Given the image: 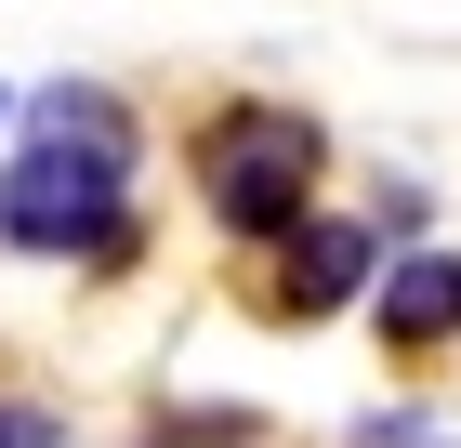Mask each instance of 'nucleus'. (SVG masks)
<instances>
[{
	"mask_svg": "<svg viewBox=\"0 0 461 448\" xmlns=\"http://www.w3.org/2000/svg\"><path fill=\"white\" fill-rule=\"evenodd\" d=\"M119 185H132V133H119L106 93H40V133L27 159H14V185H0V238L14 251H93V264H119L132 251V224H119Z\"/></svg>",
	"mask_w": 461,
	"mask_h": 448,
	"instance_id": "nucleus-1",
	"label": "nucleus"
},
{
	"mask_svg": "<svg viewBox=\"0 0 461 448\" xmlns=\"http://www.w3.org/2000/svg\"><path fill=\"white\" fill-rule=\"evenodd\" d=\"M356 290H369V224H343V211H290V224H277V316L303 330V316H343Z\"/></svg>",
	"mask_w": 461,
	"mask_h": 448,
	"instance_id": "nucleus-3",
	"label": "nucleus"
},
{
	"mask_svg": "<svg viewBox=\"0 0 461 448\" xmlns=\"http://www.w3.org/2000/svg\"><path fill=\"white\" fill-rule=\"evenodd\" d=\"M0 448H53V422H27V409H0Z\"/></svg>",
	"mask_w": 461,
	"mask_h": 448,
	"instance_id": "nucleus-5",
	"label": "nucleus"
},
{
	"mask_svg": "<svg viewBox=\"0 0 461 448\" xmlns=\"http://www.w3.org/2000/svg\"><path fill=\"white\" fill-rule=\"evenodd\" d=\"M0 119H14V93H0Z\"/></svg>",
	"mask_w": 461,
	"mask_h": 448,
	"instance_id": "nucleus-7",
	"label": "nucleus"
},
{
	"mask_svg": "<svg viewBox=\"0 0 461 448\" xmlns=\"http://www.w3.org/2000/svg\"><path fill=\"white\" fill-rule=\"evenodd\" d=\"M198 198L224 238H277L290 211H317V119L303 105H212L198 119Z\"/></svg>",
	"mask_w": 461,
	"mask_h": 448,
	"instance_id": "nucleus-2",
	"label": "nucleus"
},
{
	"mask_svg": "<svg viewBox=\"0 0 461 448\" xmlns=\"http://www.w3.org/2000/svg\"><path fill=\"white\" fill-rule=\"evenodd\" d=\"M356 448H448V435H409V422H369Z\"/></svg>",
	"mask_w": 461,
	"mask_h": 448,
	"instance_id": "nucleus-6",
	"label": "nucleus"
},
{
	"mask_svg": "<svg viewBox=\"0 0 461 448\" xmlns=\"http://www.w3.org/2000/svg\"><path fill=\"white\" fill-rule=\"evenodd\" d=\"M383 330L395 343H461V264L448 251H409V264L383 277Z\"/></svg>",
	"mask_w": 461,
	"mask_h": 448,
	"instance_id": "nucleus-4",
	"label": "nucleus"
}]
</instances>
